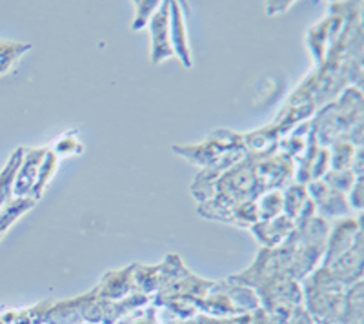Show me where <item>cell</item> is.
I'll return each mask as SVG.
<instances>
[{
    "mask_svg": "<svg viewBox=\"0 0 364 324\" xmlns=\"http://www.w3.org/2000/svg\"><path fill=\"white\" fill-rule=\"evenodd\" d=\"M29 50H31V44L28 42L0 40V77L8 75Z\"/></svg>",
    "mask_w": 364,
    "mask_h": 324,
    "instance_id": "obj_24",
    "label": "cell"
},
{
    "mask_svg": "<svg viewBox=\"0 0 364 324\" xmlns=\"http://www.w3.org/2000/svg\"><path fill=\"white\" fill-rule=\"evenodd\" d=\"M339 324H364V281L346 288Z\"/></svg>",
    "mask_w": 364,
    "mask_h": 324,
    "instance_id": "obj_17",
    "label": "cell"
},
{
    "mask_svg": "<svg viewBox=\"0 0 364 324\" xmlns=\"http://www.w3.org/2000/svg\"><path fill=\"white\" fill-rule=\"evenodd\" d=\"M291 6H294V2H290V0L288 2H266V13L272 15V17L273 15H281V13L288 11Z\"/></svg>",
    "mask_w": 364,
    "mask_h": 324,
    "instance_id": "obj_36",
    "label": "cell"
},
{
    "mask_svg": "<svg viewBox=\"0 0 364 324\" xmlns=\"http://www.w3.org/2000/svg\"><path fill=\"white\" fill-rule=\"evenodd\" d=\"M250 324H273V323L269 320V317L266 315L264 310L259 308V310H255V312L252 313V320H250Z\"/></svg>",
    "mask_w": 364,
    "mask_h": 324,
    "instance_id": "obj_37",
    "label": "cell"
},
{
    "mask_svg": "<svg viewBox=\"0 0 364 324\" xmlns=\"http://www.w3.org/2000/svg\"><path fill=\"white\" fill-rule=\"evenodd\" d=\"M294 175L295 162L282 151L261 158L259 164H257V184H259L261 195L266 191H282L288 184L294 183Z\"/></svg>",
    "mask_w": 364,
    "mask_h": 324,
    "instance_id": "obj_6",
    "label": "cell"
},
{
    "mask_svg": "<svg viewBox=\"0 0 364 324\" xmlns=\"http://www.w3.org/2000/svg\"><path fill=\"white\" fill-rule=\"evenodd\" d=\"M87 299H90V291L71 299H53L46 312L44 324H86L84 308Z\"/></svg>",
    "mask_w": 364,
    "mask_h": 324,
    "instance_id": "obj_12",
    "label": "cell"
},
{
    "mask_svg": "<svg viewBox=\"0 0 364 324\" xmlns=\"http://www.w3.org/2000/svg\"><path fill=\"white\" fill-rule=\"evenodd\" d=\"M348 204H350V210H355V212H363L364 206V175L357 177L355 183H353L352 190L348 191Z\"/></svg>",
    "mask_w": 364,
    "mask_h": 324,
    "instance_id": "obj_33",
    "label": "cell"
},
{
    "mask_svg": "<svg viewBox=\"0 0 364 324\" xmlns=\"http://www.w3.org/2000/svg\"><path fill=\"white\" fill-rule=\"evenodd\" d=\"M355 179L357 177L352 170H341V171L328 170L326 175L323 177V180L331 188V190L341 191V193H344V195H348V191L352 190Z\"/></svg>",
    "mask_w": 364,
    "mask_h": 324,
    "instance_id": "obj_29",
    "label": "cell"
},
{
    "mask_svg": "<svg viewBox=\"0 0 364 324\" xmlns=\"http://www.w3.org/2000/svg\"><path fill=\"white\" fill-rule=\"evenodd\" d=\"M364 235H360L352 248L333 259L331 262L324 264V270L336 279L337 283L344 286H352V284L363 281L364 274Z\"/></svg>",
    "mask_w": 364,
    "mask_h": 324,
    "instance_id": "obj_9",
    "label": "cell"
},
{
    "mask_svg": "<svg viewBox=\"0 0 364 324\" xmlns=\"http://www.w3.org/2000/svg\"><path fill=\"white\" fill-rule=\"evenodd\" d=\"M352 171L355 173V177L364 175V146H357L355 155H353L352 161Z\"/></svg>",
    "mask_w": 364,
    "mask_h": 324,
    "instance_id": "obj_35",
    "label": "cell"
},
{
    "mask_svg": "<svg viewBox=\"0 0 364 324\" xmlns=\"http://www.w3.org/2000/svg\"><path fill=\"white\" fill-rule=\"evenodd\" d=\"M245 137V146H246V153L257 155V157L266 158L269 155L277 153L279 144H281L282 137L284 135L279 131V128L275 124L264 126L261 129H255L252 134H242Z\"/></svg>",
    "mask_w": 364,
    "mask_h": 324,
    "instance_id": "obj_16",
    "label": "cell"
},
{
    "mask_svg": "<svg viewBox=\"0 0 364 324\" xmlns=\"http://www.w3.org/2000/svg\"><path fill=\"white\" fill-rule=\"evenodd\" d=\"M306 191L311 202L315 204L317 215L323 217V219L337 220L350 217V213H352L350 204H348V197L341 191L331 190L323 179L308 183Z\"/></svg>",
    "mask_w": 364,
    "mask_h": 324,
    "instance_id": "obj_8",
    "label": "cell"
},
{
    "mask_svg": "<svg viewBox=\"0 0 364 324\" xmlns=\"http://www.w3.org/2000/svg\"><path fill=\"white\" fill-rule=\"evenodd\" d=\"M22 155H24V148H17V150L9 155L4 168L0 170V210L4 208L6 204L13 199L11 195L13 179H15V173H17L18 166H21Z\"/></svg>",
    "mask_w": 364,
    "mask_h": 324,
    "instance_id": "obj_22",
    "label": "cell"
},
{
    "mask_svg": "<svg viewBox=\"0 0 364 324\" xmlns=\"http://www.w3.org/2000/svg\"><path fill=\"white\" fill-rule=\"evenodd\" d=\"M95 293L106 301H120L136 293L133 290V264L108 271L95 286Z\"/></svg>",
    "mask_w": 364,
    "mask_h": 324,
    "instance_id": "obj_14",
    "label": "cell"
},
{
    "mask_svg": "<svg viewBox=\"0 0 364 324\" xmlns=\"http://www.w3.org/2000/svg\"><path fill=\"white\" fill-rule=\"evenodd\" d=\"M51 301L53 299L41 301V303L33 304V306L6 310V312L0 313V317H2L6 324H44L46 312H48Z\"/></svg>",
    "mask_w": 364,
    "mask_h": 324,
    "instance_id": "obj_18",
    "label": "cell"
},
{
    "mask_svg": "<svg viewBox=\"0 0 364 324\" xmlns=\"http://www.w3.org/2000/svg\"><path fill=\"white\" fill-rule=\"evenodd\" d=\"M159 308H155L154 304L149 303L148 306L139 308L135 312L128 313L124 319H120L115 324H159Z\"/></svg>",
    "mask_w": 364,
    "mask_h": 324,
    "instance_id": "obj_30",
    "label": "cell"
},
{
    "mask_svg": "<svg viewBox=\"0 0 364 324\" xmlns=\"http://www.w3.org/2000/svg\"><path fill=\"white\" fill-rule=\"evenodd\" d=\"M0 324H6V323H4V320H2V317H0Z\"/></svg>",
    "mask_w": 364,
    "mask_h": 324,
    "instance_id": "obj_39",
    "label": "cell"
},
{
    "mask_svg": "<svg viewBox=\"0 0 364 324\" xmlns=\"http://www.w3.org/2000/svg\"><path fill=\"white\" fill-rule=\"evenodd\" d=\"M175 155L193 162L200 170L210 168L232 151H246L245 137L232 129L220 128L211 131L203 142L197 144H177L171 148Z\"/></svg>",
    "mask_w": 364,
    "mask_h": 324,
    "instance_id": "obj_5",
    "label": "cell"
},
{
    "mask_svg": "<svg viewBox=\"0 0 364 324\" xmlns=\"http://www.w3.org/2000/svg\"><path fill=\"white\" fill-rule=\"evenodd\" d=\"M133 6H135V18L132 22V29L139 31L149 24L151 17L161 6V0H139V2H133Z\"/></svg>",
    "mask_w": 364,
    "mask_h": 324,
    "instance_id": "obj_28",
    "label": "cell"
},
{
    "mask_svg": "<svg viewBox=\"0 0 364 324\" xmlns=\"http://www.w3.org/2000/svg\"><path fill=\"white\" fill-rule=\"evenodd\" d=\"M328 170H330V150H328V148H323V146H318V151L314 158V164H311L310 183L311 180L323 179Z\"/></svg>",
    "mask_w": 364,
    "mask_h": 324,
    "instance_id": "obj_32",
    "label": "cell"
},
{
    "mask_svg": "<svg viewBox=\"0 0 364 324\" xmlns=\"http://www.w3.org/2000/svg\"><path fill=\"white\" fill-rule=\"evenodd\" d=\"M35 204L37 202L33 199H11L0 210V242L21 217H24L29 210H33Z\"/></svg>",
    "mask_w": 364,
    "mask_h": 324,
    "instance_id": "obj_20",
    "label": "cell"
},
{
    "mask_svg": "<svg viewBox=\"0 0 364 324\" xmlns=\"http://www.w3.org/2000/svg\"><path fill=\"white\" fill-rule=\"evenodd\" d=\"M355 148L352 142L336 141L328 148L330 150V170H352V161L355 155Z\"/></svg>",
    "mask_w": 364,
    "mask_h": 324,
    "instance_id": "obj_26",
    "label": "cell"
},
{
    "mask_svg": "<svg viewBox=\"0 0 364 324\" xmlns=\"http://www.w3.org/2000/svg\"><path fill=\"white\" fill-rule=\"evenodd\" d=\"M308 199H310V197H308L306 186L294 180V183L288 184V186L282 190V213H284L286 217H290L295 222V219L299 217L302 206L306 204Z\"/></svg>",
    "mask_w": 364,
    "mask_h": 324,
    "instance_id": "obj_23",
    "label": "cell"
},
{
    "mask_svg": "<svg viewBox=\"0 0 364 324\" xmlns=\"http://www.w3.org/2000/svg\"><path fill=\"white\" fill-rule=\"evenodd\" d=\"M213 281L195 275L184 266L177 254H168L159 262V288L151 297V304L164 310L175 320H190L199 315L195 301L208 296Z\"/></svg>",
    "mask_w": 364,
    "mask_h": 324,
    "instance_id": "obj_1",
    "label": "cell"
},
{
    "mask_svg": "<svg viewBox=\"0 0 364 324\" xmlns=\"http://www.w3.org/2000/svg\"><path fill=\"white\" fill-rule=\"evenodd\" d=\"M302 306L315 324H339L346 288L324 268H315L301 283Z\"/></svg>",
    "mask_w": 364,
    "mask_h": 324,
    "instance_id": "obj_4",
    "label": "cell"
},
{
    "mask_svg": "<svg viewBox=\"0 0 364 324\" xmlns=\"http://www.w3.org/2000/svg\"><path fill=\"white\" fill-rule=\"evenodd\" d=\"M159 288V264H133V290L154 297Z\"/></svg>",
    "mask_w": 364,
    "mask_h": 324,
    "instance_id": "obj_19",
    "label": "cell"
},
{
    "mask_svg": "<svg viewBox=\"0 0 364 324\" xmlns=\"http://www.w3.org/2000/svg\"><path fill=\"white\" fill-rule=\"evenodd\" d=\"M286 324H288V323H286Z\"/></svg>",
    "mask_w": 364,
    "mask_h": 324,
    "instance_id": "obj_40",
    "label": "cell"
},
{
    "mask_svg": "<svg viewBox=\"0 0 364 324\" xmlns=\"http://www.w3.org/2000/svg\"><path fill=\"white\" fill-rule=\"evenodd\" d=\"M57 168H58V157L53 153V151L48 148L46 151L44 158L41 162V168H38V175H37V180H35V186L33 191H31V199L33 200H41V197L44 195L46 188L50 184V180L53 179V175L57 173Z\"/></svg>",
    "mask_w": 364,
    "mask_h": 324,
    "instance_id": "obj_25",
    "label": "cell"
},
{
    "mask_svg": "<svg viewBox=\"0 0 364 324\" xmlns=\"http://www.w3.org/2000/svg\"><path fill=\"white\" fill-rule=\"evenodd\" d=\"M252 320V313L237 317H208V315H197L195 317V324H250Z\"/></svg>",
    "mask_w": 364,
    "mask_h": 324,
    "instance_id": "obj_34",
    "label": "cell"
},
{
    "mask_svg": "<svg viewBox=\"0 0 364 324\" xmlns=\"http://www.w3.org/2000/svg\"><path fill=\"white\" fill-rule=\"evenodd\" d=\"M363 217H344V219H337L333 225H330V232H328L326 248H324L323 261L318 266H324L344 252L352 248L355 244L357 239L363 235Z\"/></svg>",
    "mask_w": 364,
    "mask_h": 324,
    "instance_id": "obj_7",
    "label": "cell"
},
{
    "mask_svg": "<svg viewBox=\"0 0 364 324\" xmlns=\"http://www.w3.org/2000/svg\"><path fill=\"white\" fill-rule=\"evenodd\" d=\"M328 35H330V18L328 17L323 22L315 24L306 35V44L315 60V68H321L324 63V55H326L328 48Z\"/></svg>",
    "mask_w": 364,
    "mask_h": 324,
    "instance_id": "obj_21",
    "label": "cell"
},
{
    "mask_svg": "<svg viewBox=\"0 0 364 324\" xmlns=\"http://www.w3.org/2000/svg\"><path fill=\"white\" fill-rule=\"evenodd\" d=\"M170 42L173 48L175 57L182 63V66L190 70L193 68L190 40L186 33V18L182 11V2H170Z\"/></svg>",
    "mask_w": 364,
    "mask_h": 324,
    "instance_id": "obj_13",
    "label": "cell"
},
{
    "mask_svg": "<svg viewBox=\"0 0 364 324\" xmlns=\"http://www.w3.org/2000/svg\"><path fill=\"white\" fill-rule=\"evenodd\" d=\"M294 220L290 217H286L284 213H281V215L272 220H259L250 230L255 235L257 242L261 244V248H277L294 232Z\"/></svg>",
    "mask_w": 364,
    "mask_h": 324,
    "instance_id": "obj_15",
    "label": "cell"
},
{
    "mask_svg": "<svg viewBox=\"0 0 364 324\" xmlns=\"http://www.w3.org/2000/svg\"><path fill=\"white\" fill-rule=\"evenodd\" d=\"M46 151H48V148H24L21 166H18L15 179H13V199H31V191H33L38 168H41Z\"/></svg>",
    "mask_w": 364,
    "mask_h": 324,
    "instance_id": "obj_11",
    "label": "cell"
},
{
    "mask_svg": "<svg viewBox=\"0 0 364 324\" xmlns=\"http://www.w3.org/2000/svg\"><path fill=\"white\" fill-rule=\"evenodd\" d=\"M363 108V90L348 86L336 100L317 109L311 117V126L318 146L330 148L336 141H348L350 131L364 124Z\"/></svg>",
    "mask_w": 364,
    "mask_h": 324,
    "instance_id": "obj_3",
    "label": "cell"
},
{
    "mask_svg": "<svg viewBox=\"0 0 364 324\" xmlns=\"http://www.w3.org/2000/svg\"><path fill=\"white\" fill-rule=\"evenodd\" d=\"M257 215L259 220H272L282 213V191L273 190L262 193L259 199L255 200Z\"/></svg>",
    "mask_w": 364,
    "mask_h": 324,
    "instance_id": "obj_27",
    "label": "cell"
},
{
    "mask_svg": "<svg viewBox=\"0 0 364 324\" xmlns=\"http://www.w3.org/2000/svg\"><path fill=\"white\" fill-rule=\"evenodd\" d=\"M168 324H195V319H190V320H173V323H168Z\"/></svg>",
    "mask_w": 364,
    "mask_h": 324,
    "instance_id": "obj_38",
    "label": "cell"
},
{
    "mask_svg": "<svg viewBox=\"0 0 364 324\" xmlns=\"http://www.w3.org/2000/svg\"><path fill=\"white\" fill-rule=\"evenodd\" d=\"M261 157L246 153V157L226 173H223L213 184V197L197 204V213L204 219L219 220L232 225L233 212L240 204L257 200L261 197L257 184V164Z\"/></svg>",
    "mask_w": 364,
    "mask_h": 324,
    "instance_id": "obj_2",
    "label": "cell"
},
{
    "mask_svg": "<svg viewBox=\"0 0 364 324\" xmlns=\"http://www.w3.org/2000/svg\"><path fill=\"white\" fill-rule=\"evenodd\" d=\"M58 158L63 155H73V153H82V144L79 142V139L75 137V134L63 135L60 139H57V142L53 144V148H50Z\"/></svg>",
    "mask_w": 364,
    "mask_h": 324,
    "instance_id": "obj_31",
    "label": "cell"
},
{
    "mask_svg": "<svg viewBox=\"0 0 364 324\" xmlns=\"http://www.w3.org/2000/svg\"><path fill=\"white\" fill-rule=\"evenodd\" d=\"M149 33H151V51L149 58L151 64L159 66L168 58H173V48L170 42V2L162 0L159 9L149 21Z\"/></svg>",
    "mask_w": 364,
    "mask_h": 324,
    "instance_id": "obj_10",
    "label": "cell"
}]
</instances>
